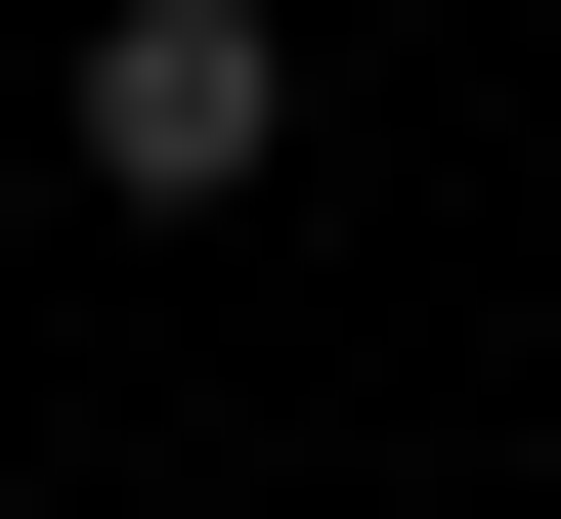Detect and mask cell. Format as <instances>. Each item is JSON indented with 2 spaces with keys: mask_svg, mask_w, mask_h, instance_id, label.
<instances>
[{
  "mask_svg": "<svg viewBox=\"0 0 561 519\" xmlns=\"http://www.w3.org/2000/svg\"><path fill=\"white\" fill-rule=\"evenodd\" d=\"M302 173V44L260 0H87V217H260Z\"/></svg>",
  "mask_w": 561,
  "mask_h": 519,
  "instance_id": "6da1fadb",
  "label": "cell"
}]
</instances>
